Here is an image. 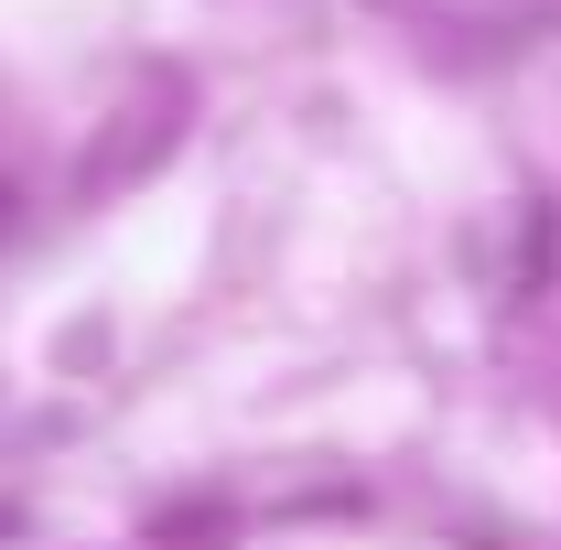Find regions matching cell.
<instances>
[{
  "mask_svg": "<svg viewBox=\"0 0 561 550\" xmlns=\"http://www.w3.org/2000/svg\"><path fill=\"white\" fill-rule=\"evenodd\" d=\"M0 238H11V184H0Z\"/></svg>",
  "mask_w": 561,
  "mask_h": 550,
  "instance_id": "1",
  "label": "cell"
},
{
  "mask_svg": "<svg viewBox=\"0 0 561 550\" xmlns=\"http://www.w3.org/2000/svg\"><path fill=\"white\" fill-rule=\"evenodd\" d=\"M11 529H22V518H11V507H0V540H11Z\"/></svg>",
  "mask_w": 561,
  "mask_h": 550,
  "instance_id": "2",
  "label": "cell"
}]
</instances>
